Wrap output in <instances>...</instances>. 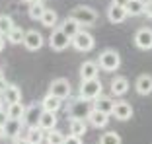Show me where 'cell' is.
I'll use <instances>...</instances> for the list:
<instances>
[{
    "mask_svg": "<svg viewBox=\"0 0 152 144\" xmlns=\"http://www.w3.org/2000/svg\"><path fill=\"white\" fill-rule=\"evenodd\" d=\"M125 8L129 16H140V14H144V2L142 0H129Z\"/></svg>",
    "mask_w": 152,
    "mask_h": 144,
    "instance_id": "28",
    "label": "cell"
},
{
    "mask_svg": "<svg viewBox=\"0 0 152 144\" xmlns=\"http://www.w3.org/2000/svg\"><path fill=\"white\" fill-rule=\"evenodd\" d=\"M4 109V99H2V95H0V111Z\"/></svg>",
    "mask_w": 152,
    "mask_h": 144,
    "instance_id": "40",
    "label": "cell"
},
{
    "mask_svg": "<svg viewBox=\"0 0 152 144\" xmlns=\"http://www.w3.org/2000/svg\"><path fill=\"white\" fill-rule=\"evenodd\" d=\"M70 16L78 20L82 25H96V22H98V12L92 6H76V8H72Z\"/></svg>",
    "mask_w": 152,
    "mask_h": 144,
    "instance_id": "4",
    "label": "cell"
},
{
    "mask_svg": "<svg viewBox=\"0 0 152 144\" xmlns=\"http://www.w3.org/2000/svg\"><path fill=\"white\" fill-rule=\"evenodd\" d=\"M68 129H70V135L84 136L88 132V123H86V119H70L68 121Z\"/></svg>",
    "mask_w": 152,
    "mask_h": 144,
    "instance_id": "23",
    "label": "cell"
},
{
    "mask_svg": "<svg viewBox=\"0 0 152 144\" xmlns=\"http://www.w3.org/2000/svg\"><path fill=\"white\" fill-rule=\"evenodd\" d=\"M64 138L66 136L63 135L61 131H57V129H53V131H49L47 132V144H64Z\"/></svg>",
    "mask_w": 152,
    "mask_h": 144,
    "instance_id": "31",
    "label": "cell"
},
{
    "mask_svg": "<svg viewBox=\"0 0 152 144\" xmlns=\"http://www.w3.org/2000/svg\"><path fill=\"white\" fill-rule=\"evenodd\" d=\"M111 115L117 121H129V119L133 117V107H131V103H127V101H117Z\"/></svg>",
    "mask_w": 152,
    "mask_h": 144,
    "instance_id": "13",
    "label": "cell"
},
{
    "mask_svg": "<svg viewBox=\"0 0 152 144\" xmlns=\"http://www.w3.org/2000/svg\"><path fill=\"white\" fill-rule=\"evenodd\" d=\"M94 45H96L94 35L88 33V31H84V29L72 37V47H74L76 51H80V53H88V51H92Z\"/></svg>",
    "mask_w": 152,
    "mask_h": 144,
    "instance_id": "6",
    "label": "cell"
},
{
    "mask_svg": "<svg viewBox=\"0 0 152 144\" xmlns=\"http://www.w3.org/2000/svg\"><path fill=\"white\" fill-rule=\"evenodd\" d=\"M57 123H58L57 113H51V111H43V115H41V119H39V127L45 132L57 129Z\"/></svg>",
    "mask_w": 152,
    "mask_h": 144,
    "instance_id": "20",
    "label": "cell"
},
{
    "mask_svg": "<svg viewBox=\"0 0 152 144\" xmlns=\"http://www.w3.org/2000/svg\"><path fill=\"white\" fill-rule=\"evenodd\" d=\"M27 138L31 144H43V140L47 138V132L41 129V127H31V129H27Z\"/></svg>",
    "mask_w": 152,
    "mask_h": 144,
    "instance_id": "24",
    "label": "cell"
},
{
    "mask_svg": "<svg viewBox=\"0 0 152 144\" xmlns=\"http://www.w3.org/2000/svg\"><path fill=\"white\" fill-rule=\"evenodd\" d=\"M64 144H82V136H76V135H68L64 138Z\"/></svg>",
    "mask_w": 152,
    "mask_h": 144,
    "instance_id": "33",
    "label": "cell"
},
{
    "mask_svg": "<svg viewBox=\"0 0 152 144\" xmlns=\"http://www.w3.org/2000/svg\"><path fill=\"white\" fill-rule=\"evenodd\" d=\"M102 70L98 63L94 60H84L80 66V80H92V78H98V72Z\"/></svg>",
    "mask_w": 152,
    "mask_h": 144,
    "instance_id": "12",
    "label": "cell"
},
{
    "mask_svg": "<svg viewBox=\"0 0 152 144\" xmlns=\"http://www.w3.org/2000/svg\"><path fill=\"white\" fill-rule=\"evenodd\" d=\"M6 113H8L10 119H23V115H26V105H23L22 101L10 103V105H6Z\"/></svg>",
    "mask_w": 152,
    "mask_h": 144,
    "instance_id": "25",
    "label": "cell"
},
{
    "mask_svg": "<svg viewBox=\"0 0 152 144\" xmlns=\"http://www.w3.org/2000/svg\"><path fill=\"white\" fill-rule=\"evenodd\" d=\"M134 90L139 95H150L152 94V74H140L134 82Z\"/></svg>",
    "mask_w": 152,
    "mask_h": 144,
    "instance_id": "11",
    "label": "cell"
},
{
    "mask_svg": "<svg viewBox=\"0 0 152 144\" xmlns=\"http://www.w3.org/2000/svg\"><path fill=\"white\" fill-rule=\"evenodd\" d=\"M14 20H12V16H8V14H0V35H4V37H8V33L14 29Z\"/></svg>",
    "mask_w": 152,
    "mask_h": 144,
    "instance_id": "26",
    "label": "cell"
},
{
    "mask_svg": "<svg viewBox=\"0 0 152 144\" xmlns=\"http://www.w3.org/2000/svg\"><path fill=\"white\" fill-rule=\"evenodd\" d=\"M0 78H4V72H2V68H0Z\"/></svg>",
    "mask_w": 152,
    "mask_h": 144,
    "instance_id": "43",
    "label": "cell"
},
{
    "mask_svg": "<svg viewBox=\"0 0 152 144\" xmlns=\"http://www.w3.org/2000/svg\"><path fill=\"white\" fill-rule=\"evenodd\" d=\"M80 27H82V23L78 22V20H74L72 16H68V18H66V20L63 22V25H61V29H63V31H64V33H66V35H68V37L72 39V37H74L76 33H80V31H82Z\"/></svg>",
    "mask_w": 152,
    "mask_h": 144,
    "instance_id": "22",
    "label": "cell"
},
{
    "mask_svg": "<svg viewBox=\"0 0 152 144\" xmlns=\"http://www.w3.org/2000/svg\"><path fill=\"white\" fill-rule=\"evenodd\" d=\"M144 14L152 20V0H146V2H144Z\"/></svg>",
    "mask_w": 152,
    "mask_h": 144,
    "instance_id": "35",
    "label": "cell"
},
{
    "mask_svg": "<svg viewBox=\"0 0 152 144\" xmlns=\"http://www.w3.org/2000/svg\"><path fill=\"white\" fill-rule=\"evenodd\" d=\"M2 99H4V103H6V105L22 101V90H20V86L10 84V86H8V90L2 94Z\"/></svg>",
    "mask_w": 152,
    "mask_h": 144,
    "instance_id": "21",
    "label": "cell"
},
{
    "mask_svg": "<svg viewBox=\"0 0 152 144\" xmlns=\"http://www.w3.org/2000/svg\"><path fill=\"white\" fill-rule=\"evenodd\" d=\"M115 103L117 101H113V97H109V95H99L98 99H94V109L111 115L113 109H115Z\"/></svg>",
    "mask_w": 152,
    "mask_h": 144,
    "instance_id": "17",
    "label": "cell"
},
{
    "mask_svg": "<svg viewBox=\"0 0 152 144\" xmlns=\"http://www.w3.org/2000/svg\"><path fill=\"white\" fill-rule=\"evenodd\" d=\"M102 92H103V86H102V82H99V78H92V80H82L80 88H78V94H80V97L90 99V101L98 99L99 95H102Z\"/></svg>",
    "mask_w": 152,
    "mask_h": 144,
    "instance_id": "3",
    "label": "cell"
},
{
    "mask_svg": "<svg viewBox=\"0 0 152 144\" xmlns=\"http://www.w3.org/2000/svg\"><path fill=\"white\" fill-rule=\"evenodd\" d=\"M98 64L103 72H115V70H119V66H121V55L117 53L115 49H105V51L99 53Z\"/></svg>",
    "mask_w": 152,
    "mask_h": 144,
    "instance_id": "2",
    "label": "cell"
},
{
    "mask_svg": "<svg viewBox=\"0 0 152 144\" xmlns=\"http://www.w3.org/2000/svg\"><path fill=\"white\" fill-rule=\"evenodd\" d=\"M99 144H121V136L117 132H103L102 138H99Z\"/></svg>",
    "mask_w": 152,
    "mask_h": 144,
    "instance_id": "32",
    "label": "cell"
},
{
    "mask_svg": "<svg viewBox=\"0 0 152 144\" xmlns=\"http://www.w3.org/2000/svg\"><path fill=\"white\" fill-rule=\"evenodd\" d=\"M134 45L140 51H150L152 49V29L150 27H140L134 33Z\"/></svg>",
    "mask_w": 152,
    "mask_h": 144,
    "instance_id": "9",
    "label": "cell"
},
{
    "mask_svg": "<svg viewBox=\"0 0 152 144\" xmlns=\"http://www.w3.org/2000/svg\"><path fill=\"white\" fill-rule=\"evenodd\" d=\"M129 92V80L125 76H115L111 82V94L121 97V95H125Z\"/></svg>",
    "mask_w": 152,
    "mask_h": 144,
    "instance_id": "19",
    "label": "cell"
},
{
    "mask_svg": "<svg viewBox=\"0 0 152 144\" xmlns=\"http://www.w3.org/2000/svg\"><path fill=\"white\" fill-rule=\"evenodd\" d=\"M47 94H53V95H57V97H61V99L70 97V94H72L70 82H68L66 78H57V80L51 82L49 92H47Z\"/></svg>",
    "mask_w": 152,
    "mask_h": 144,
    "instance_id": "7",
    "label": "cell"
},
{
    "mask_svg": "<svg viewBox=\"0 0 152 144\" xmlns=\"http://www.w3.org/2000/svg\"><path fill=\"white\" fill-rule=\"evenodd\" d=\"M41 115H43V105H35V103H31V105H27L26 107V115H23V125L27 127V129H31V127H39V119H41Z\"/></svg>",
    "mask_w": 152,
    "mask_h": 144,
    "instance_id": "8",
    "label": "cell"
},
{
    "mask_svg": "<svg viewBox=\"0 0 152 144\" xmlns=\"http://www.w3.org/2000/svg\"><path fill=\"white\" fill-rule=\"evenodd\" d=\"M88 123L94 127V129H105V127H107V123H109V115H107V113H103V111L94 109V111L90 113Z\"/></svg>",
    "mask_w": 152,
    "mask_h": 144,
    "instance_id": "16",
    "label": "cell"
},
{
    "mask_svg": "<svg viewBox=\"0 0 152 144\" xmlns=\"http://www.w3.org/2000/svg\"><path fill=\"white\" fill-rule=\"evenodd\" d=\"M57 22H58L57 12L51 10V8H47V10H45V14H43V18H41V23H43L45 27H57Z\"/></svg>",
    "mask_w": 152,
    "mask_h": 144,
    "instance_id": "30",
    "label": "cell"
},
{
    "mask_svg": "<svg viewBox=\"0 0 152 144\" xmlns=\"http://www.w3.org/2000/svg\"><path fill=\"white\" fill-rule=\"evenodd\" d=\"M26 2H29V4H31V2H45V0H26Z\"/></svg>",
    "mask_w": 152,
    "mask_h": 144,
    "instance_id": "42",
    "label": "cell"
},
{
    "mask_svg": "<svg viewBox=\"0 0 152 144\" xmlns=\"http://www.w3.org/2000/svg\"><path fill=\"white\" fill-rule=\"evenodd\" d=\"M0 138H4V127H0Z\"/></svg>",
    "mask_w": 152,
    "mask_h": 144,
    "instance_id": "41",
    "label": "cell"
},
{
    "mask_svg": "<svg viewBox=\"0 0 152 144\" xmlns=\"http://www.w3.org/2000/svg\"><path fill=\"white\" fill-rule=\"evenodd\" d=\"M70 45H72L70 37H68L61 27H55L53 33H51V37H49V47H51V49H53V51H64V49H68Z\"/></svg>",
    "mask_w": 152,
    "mask_h": 144,
    "instance_id": "5",
    "label": "cell"
},
{
    "mask_svg": "<svg viewBox=\"0 0 152 144\" xmlns=\"http://www.w3.org/2000/svg\"><path fill=\"white\" fill-rule=\"evenodd\" d=\"M41 105H43V111L57 113L58 109L63 107V99L57 97V95H53V94H47L43 99H41Z\"/></svg>",
    "mask_w": 152,
    "mask_h": 144,
    "instance_id": "18",
    "label": "cell"
},
{
    "mask_svg": "<svg viewBox=\"0 0 152 144\" xmlns=\"http://www.w3.org/2000/svg\"><path fill=\"white\" fill-rule=\"evenodd\" d=\"M127 16H129V14H127V8H125V6L111 4V6L107 8V20H109L111 23H123Z\"/></svg>",
    "mask_w": 152,
    "mask_h": 144,
    "instance_id": "15",
    "label": "cell"
},
{
    "mask_svg": "<svg viewBox=\"0 0 152 144\" xmlns=\"http://www.w3.org/2000/svg\"><path fill=\"white\" fill-rule=\"evenodd\" d=\"M8 86H10V84L6 82V78H0V95H2L6 90H8Z\"/></svg>",
    "mask_w": 152,
    "mask_h": 144,
    "instance_id": "37",
    "label": "cell"
},
{
    "mask_svg": "<svg viewBox=\"0 0 152 144\" xmlns=\"http://www.w3.org/2000/svg\"><path fill=\"white\" fill-rule=\"evenodd\" d=\"M129 0H111V4H117V6H127Z\"/></svg>",
    "mask_w": 152,
    "mask_h": 144,
    "instance_id": "39",
    "label": "cell"
},
{
    "mask_svg": "<svg viewBox=\"0 0 152 144\" xmlns=\"http://www.w3.org/2000/svg\"><path fill=\"white\" fill-rule=\"evenodd\" d=\"M94 111V101L90 99H84V97H74L70 99L68 103V113H70V119H86L88 121L90 113Z\"/></svg>",
    "mask_w": 152,
    "mask_h": 144,
    "instance_id": "1",
    "label": "cell"
},
{
    "mask_svg": "<svg viewBox=\"0 0 152 144\" xmlns=\"http://www.w3.org/2000/svg\"><path fill=\"white\" fill-rule=\"evenodd\" d=\"M6 41H8V39H6L4 35H0V53L4 51V47H6Z\"/></svg>",
    "mask_w": 152,
    "mask_h": 144,
    "instance_id": "38",
    "label": "cell"
},
{
    "mask_svg": "<svg viewBox=\"0 0 152 144\" xmlns=\"http://www.w3.org/2000/svg\"><path fill=\"white\" fill-rule=\"evenodd\" d=\"M6 39H8V43H12V45H20V43H23V39H26V31H23L22 27L16 25L12 31L8 33Z\"/></svg>",
    "mask_w": 152,
    "mask_h": 144,
    "instance_id": "29",
    "label": "cell"
},
{
    "mask_svg": "<svg viewBox=\"0 0 152 144\" xmlns=\"http://www.w3.org/2000/svg\"><path fill=\"white\" fill-rule=\"evenodd\" d=\"M22 127L23 121L22 119H8V123L4 125V138H16V136L22 135Z\"/></svg>",
    "mask_w": 152,
    "mask_h": 144,
    "instance_id": "14",
    "label": "cell"
},
{
    "mask_svg": "<svg viewBox=\"0 0 152 144\" xmlns=\"http://www.w3.org/2000/svg\"><path fill=\"white\" fill-rule=\"evenodd\" d=\"M45 39L43 35H41L39 31H35V29H29V31H26V39H23V47H26L27 51H39L41 47H43Z\"/></svg>",
    "mask_w": 152,
    "mask_h": 144,
    "instance_id": "10",
    "label": "cell"
},
{
    "mask_svg": "<svg viewBox=\"0 0 152 144\" xmlns=\"http://www.w3.org/2000/svg\"><path fill=\"white\" fill-rule=\"evenodd\" d=\"M12 144H31V142H29V138H27V136H22V135H20V136H16V138L12 140Z\"/></svg>",
    "mask_w": 152,
    "mask_h": 144,
    "instance_id": "34",
    "label": "cell"
},
{
    "mask_svg": "<svg viewBox=\"0 0 152 144\" xmlns=\"http://www.w3.org/2000/svg\"><path fill=\"white\" fill-rule=\"evenodd\" d=\"M45 10H47V8L43 6V2H31V4H29V8H27V14H29V18H31V20L41 22Z\"/></svg>",
    "mask_w": 152,
    "mask_h": 144,
    "instance_id": "27",
    "label": "cell"
},
{
    "mask_svg": "<svg viewBox=\"0 0 152 144\" xmlns=\"http://www.w3.org/2000/svg\"><path fill=\"white\" fill-rule=\"evenodd\" d=\"M8 119H10V117H8V113L2 109V111H0V127H4L6 123H8Z\"/></svg>",
    "mask_w": 152,
    "mask_h": 144,
    "instance_id": "36",
    "label": "cell"
}]
</instances>
